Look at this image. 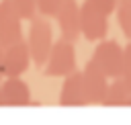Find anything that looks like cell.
Masks as SVG:
<instances>
[{
  "instance_id": "17",
  "label": "cell",
  "mask_w": 131,
  "mask_h": 125,
  "mask_svg": "<svg viewBox=\"0 0 131 125\" xmlns=\"http://www.w3.org/2000/svg\"><path fill=\"white\" fill-rule=\"evenodd\" d=\"M4 51H6V47L0 43V82L6 78V74H4Z\"/></svg>"
},
{
  "instance_id": "9",
  "label": "cell",
  "mask_w": 131,
  "mask_h": 125,
  "mask_svg": "<svg viewBox=\"0 0 131 125\" xmlns=\"http://www.w3.org/2000/svg\"><path fill=\"white\" fill-rule=\"evenodd\" d=\"M31 51H29V45L27 41H18V43H12L6 47L4 51V74L6 78H18L31 64Z\"/></svg>"
},
{
  "instance_id": "2",
  "label": "cell",
  "mask_w": 131,
  "mask_h": 125,
  "mask_svg": "<svg viewBox=\"0 0 131 125\" xmlns=\"http://www.w3.org/2000/svg\"><path fill=\"white\" fill-rule=\"evenodd\" d=\"M43 70H45V76H49V78H66L72 72H76V49H74V43L57 39L53 43V49H51Z\"/></svg>"
},
{
  "instance_id": "14",
  "label": "cell",
  "mask_w": 131,
  "mask_h": 125,
  "mask_svg": "<svg viewBox=\"0 0 131 125\" xmlns=\"http://www.w3.org/2000/svg\"><path fill=\"white\" fill-rule=\"evenodd\" d=\"M61 2L63 0H37V12L45 18H51V16L57 14Z\"/></svg>"
},
{
  "instance_id": "5",
  "label": "cell",
  "mask_w": 131,
  "mask_h": 125,
  "mask_svg": "<svg viewBox=\"0 0 131 125\" xmlns=\"http://www.w3.org/2000/svg\"><path fill=\"white\" fill-rule=\"evenodd\" d=\"M23 18L12 6V0H0V43L4 47L23 41Z\"/></svg>"
},
{
  "instance_id": "18",
  "label": "cell",
  "mask_w": 131,
  "mask_h": 125,
  "mask_svg": "<svg viewBox=\"0 0 131 125\" xmlns=\"http://www.w3.org/2000/svg\"><path fill=\"white\" fill-rule=\"evenodd\" d=\"M127 107H131V96H129V100H127Z\"/></svg>"
},
{
  "instance_id": "15",
  "label": "cell",
  "mask_w": 131,
  "mask_h": 125,
  "mask_svg": "<svg viewBox=\"0 0 131 125\" xmlns=\"http://www.w3.org/2000/svg\"><path fill=\"white\" fill-rule=\"evenodd\" d=\"M119 78L131 88V41L123 47V68H121Z\"/></svg>"
},
{
  "instance_id": "19",
  "label": "cell",
  "mask_w": 131,
  "mask_h": 125,
  "mask_svg": "<svg viewBox=\"0 0 131 125\" xmlns=\"http://www.w3.org/2000/svg\"><path fill=\"white\" fill-rule=\"evenodd\" d=\"M119 2H131V0H119Z\"/></svg>"
},
{
  "instance_id": "8",
  "label": "cell",
  "mask_w": 131,
  "mask_h": 125,
  "mask_svg": "<svg viewBox=\"0 0 131 125\" xmlns=\"http://www.w3.org/2000/svg\"><path fill=\"white\" fill-rule=\"evenodd\" d=\"M59 105L61 107H86L88 105V94H86L82 72L76 70L63 78V84L59 90Z\"/></svg>"
},
{
  "instance_id": "10",
  "label": "cell",
  "mask_w": 131,
  "mask_h": 125,
  "mask_svg": "<svg viewBox=\"0 0 131 125\" xmlns=\"http://www.w3.org/2000/svg\"><path fill=\"white\" fill-rule=\"evenodd\" d=\"M31 105L29 84L20 78H4L0 82V107H25Z\"/></svg>"
},
{
  "instance_id": "3",
  "label": "cell",
  "mask_w": 131,
  "mask_h": 125,
  "mask_svg": "<svg viewBox=\"0 0 131 125\" xmlns=\"http://www.w3.org/2000/svg\"><path fill=\"white\" fill-rule=\"evenodd\" d=\"M80 29L88 41H102L108 33V16L90 0H84L80 4Z\"/></svg>"
},
{
  "instance_id": "1",
  "label": "cell",
  "mask_w": 131,
  "mask_h": 125,
  "mask_svg": "<svg viewBox=\"0 0 131 125\" xmlns=\"http://www.w3.org/2000/svg\"><path fill=\"white\" fill-rule=\"evenodd\" d=\"M29 35H27V45H29V51H31V57H33V64L35 66H45L47 64V57L53 49V29H51V23L37 14L33 20H29Z\"/></svg>"
},
{
  "instance_id": "6",
  "label": "cell",
  "mask_w": 131,
  "mask_h": 125,
  "mask_svg": "<svg viewBox=\"0 0 131 125\" xmlns=\"http://www.w3.org/2000/svg\"><path fill=\"white\" fill-rule=\"evenodd\" d=\"M82 74H84V86H86V94H88V105H102V100L106 96V90H108V84H111V78L92 59L86 61Z\"/></svg>"
},
{
  "instance_id": "13",
  "label": "cell",
  "mask_w": 131,
  "mask_h": 125,
  "mask_svg": "<svg viewBox=\"0 0 131 125\" xmlns=\"http://www.w3.org/2000/svg\"><path fill=\"white\" fill-rule=\"evenodd\" d=\"M12 6L16 8V12L20 14L23 20H33L39 12H37V0H12Z\"/></svg>"
},
{
  "instance_id": "4",
  "label": "cell",
  "mask_w": 131,
  "mask_h": 125,
  "mask_svg": "<svg viewBox=\"0 0 131 125\" xmlns=\"http://www.w3.org/2000/svg\"><path fill=\"white\" fill-rule=\"evenodd\" d=\"M111 80L119 78L121 74V68H123V47L117 43V41H106L102 39L94 51H92V57H90Z\"/></svg>"
},
{
  "instance_id": "16",
  "label": "cell",
  "mask_w": 131,
  "mask_h": 125,
  "mask_svg": "<svg viewBox=\"0 0 131 125\" xmlns=\"http://www.w3.org/2000/svg\"><path fill=\"white\" fill-rule=\"evenodd\" d=\"M98 10H102L106 16L108 14H113V12H117V6H119V0H90Z\"/></svg>"
},
{
  "instance_id": "12",
  "label": "cell",
  "mask_w": 131,
  "mask_h": 125,
  "mask_svg": "<svg viewBox=\"0 0 131 125\" xmlns=\"http://www.w3.org/2000/svg\"><path fill=\"white\" fill-rule=\"evenodd\" d=\"M115 14H117V23L121 27V33L131 41V2H119Z\"/></svg>"
},
{
  "instance_id": "11",
  "label": "cell",
  "mask_w": 131,
  "mask_h": 125,
  "mask_svg": "<svg viewBox=\"0 0 131 125\" xmlns=\"http://www.w3.org/2000/svg\"><path fill=\"white\" fill-rule=\"evenodd\" d=\"M129 96H131V88H129L121 78H115V80H111V84H108L106 96H104V100H102V107H127Z\"/></svg>"
},
{
  "instance_id": "7",
  "label": "cell",
  "mask_w": 131,
  "mask_h": 125,
  "mask_svg": "<svg viewBox=\"0 0 131 125\" xmlns=\"http://www.w3.org/2000/svg\"><path fill=\"white\" fill-rule=\"evenodd\" d=\"M55 20H57V27H59V39L63 41H70L74 43L82 29H80V4L76 0H63L57 14H55Z\"/></svg>"
}]
</instances>
